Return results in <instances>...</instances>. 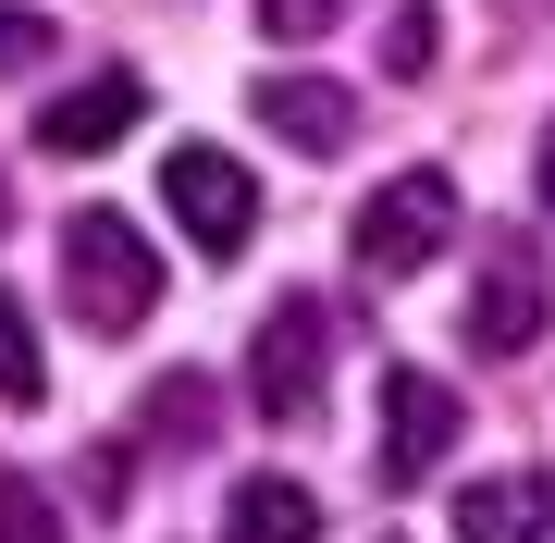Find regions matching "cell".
I'll list each match as a JSON object with an SVG mask.
<instances>
[{
	"instance_id": "obj_1",
	"label": "cell",
	"mask_w": 555,
	"mask_h": 543,
	"mask_svg": "<svg viewBox=\"0 0 555 543\" xmlns=\"http://www.w3.org/2000/svg\"><path fill=\"white\" fill-rule=\"evenodd\" d=\"M62 309L87 334H137L160 309V247H137L124 210H75L62 222Z\"/></svg>"
},
{
	"instance_id": "obj_2",
	"label": "cell",
	"mask_w": 555,
	"mask_h": 543,
	"mask_svg": "<svg viewBox=\"0 0 555 543\" xmlns=\"http://www.w3.org/2000/svg\"><path fill=\"white\" fill-rule=\"evenodd\" d=\"M433 247H456V173H433V161H420V173H396L371 210H358V260H371L383 284H408Z\"/></svg>"
},
{
	"instance_id": "obj_3",
	"label": "cell",
	"mask_w": 555,
	"mask_h": 543,
	"mask_svg": "<svg viewBox=\"0 0 555 543\" xmlns=\"http://www.w3.org/2000/svg\"><path fill=\"white\" fill-rule=\"evenodd\" d=\"M321 371H334V322H321V297H284L272 322H259V346H247L259 421H309V408H321Z\"/></svg>"
},
{
	"instance_id": "obj_4",
	"label": "cell",
	"mask_w": 555,
	"mask_h": 543,
	"mask_svg": "<svg viewBox=\"0 0 555 543\" xmlns=\"http://www.w3.org/2000/svg\"><path fill=\"white\" fill-rule=\"evenodd\" d=\"M555 322V284H543V247H481V284H469V346L481 359H531Z\"/></svg>"
},
{
	"instance_id": "obj_5",
	"label": "cell",
	"mask_w": 555,
	"mask_h": 543,
	"mask_svg": "<svg viewBox=\"0 0 555 543\" xmlns=\"http://www.w3.org/2000/svg\"><path fill=\"white\" fill-rule=\"evenodd\" d=\"M160 198H173V222L198 247H247V222H259V185L222 148H160Z\"/></svg>"
},
{
	"instance_id": "obj_6",
	"label": "cell",
	"mask_w": 555,
	"mask_h": 543,
	"mask_svg": "<svg viewBox=\"0 0 555 543\" xmlns=\"http://www.w3.org/2000/svg\"><path fill=\"white\" fill-rule=\"evenodd\" d=\"M456 444V396L433 371H383V482H433Z\"/></svg>"
},
{
	"instance_id": "obj_7",
	"label": "cell",
	"mask_w": 555,
	"mask_h": 543,
	"mask_svg": "<svg viewBox=\"0 0 555 543\" xmlns=\"http://www.w3.org/2000/svg\"><path fill=\"white\" fill-rule=\"evenodd\" d=\"M137 112H149V75H124V62H112V75L62 87V100L38 112V148H50V161H100V148H112Z\"/></svg>"
},
{
	"instance_id": "obj_8",
	"label": "cell",
	"mask_w": 555,
	"mask_h": 543,
	"mask_svg": "<svg viewBox=\"0 0 555 543\" xmlns=\"http://www.w3.org/2000/svg\"><path fill=\"white\" fill-rule=\"evenodd\" d=\"M543 531H555V469H506L456 494V543H543Z\"/></svg>"
},
{
	"instance_id": "obj_9",
	"label": "cell",
	"mask_w": 555,
	"mask_h": 543,
	"mask_svg": "<svg viewBox=\"0 0 555 543\" xmlns=\"http://www.w3.org/2000/svg\"><path fill=\"white\" fill-rule=\"evenodd\" d=\"M259 124L297 137V148H346V137H358V100L321 87V75H259Z\"/></svg>"
},
{
	"instance_id": "obj_10",
	"label": "cell",
	"mask_w": 555,
	"mask_h": 543,
	"mask_svg": "<svg viewBox=\"0 0 555 543\" xmlns=\"http://www.w3.org/2000/svg\"><path fill=\"white\" fill-rule=\"evenodd\" d=\"M222 543H321V506L297 482H235L222 494Z\"/></svg>"
},
{
	"instance_id": "obj_11",
	"label": "cell",
	"mask_w": 555,
	"mask_h": 543,
	"mask_svg": "<svg viewBox=\"0 0 555 543\" xmlns=\"http://www.w3.org/2000/svg\"><path fill=\"white\" fill-rule=\"evenodd\" d=\"M50 396V359H38V322L0 297V408H38Z\"/></svg>"
},
{
	"instance_id": "obj_12",
	"label": "cell",
	"mask_w": 555,
	"mask_h": 543,
	"mask_svg": "<svg viewBox=\"0 0 555 543\" xmlns=\"http://www.w3.org/2000/svg\"><path fill=\"white\" fill-rule=\"evenodd\" d=\"M149 432L173 444V457H198V444H210V383H198V371H173V383L149 396Z\"/></svg>"
},
{
	"instance_id": "obj_13",
	"label": "cell",
	"mask_w": 555,
	"mask_h": 543,
	"mask_svg": "<svg viewBox=\"0 0 555 543\" xmlns=\"http://www.w3.org/2000/svg\"><path fill=\"white\" fill-rule=\"evenodd\" d=\"M0 543H62V506L38 482H13V469H0Z\"/></svg>"
},
{
	"instance_id": "obj_14",
	"label": "cell",
	"mask_w": 555,
	"mask_h": 543,
	"mask_svg": "<svg viewBox=\"0 0 555 543\" xmlns=\"http://www.w3.org/2000/svg\"><path fill=\"white\" fill-rule=\"evenodd\" d=\"M433 50H444V25H433V13L408 0V13L383 25V75H433Z\"/></svg>"
},
{
	"instance_id": "obj_15",
	"label": "cell",
	"mask_w": 555,
	"mask_h": 543,
	"mask_svg": "<svg viewBox=\"0 0 555 543\" xmlns=\"http://www.w3.org/2000/svg\"><path fill=\"white\" fill-rule=\"evenodd\" d=\"M50 50H62V25L25 13V0H0V75H25V62H50Z\"/></svg>"
},
{
	"instance_id": "obj_16",
	"label": "cell",
	"mask_w": 555,
	"mask_h": 543,
	"mask_svg": "<svg viewBox=\"0 0 555 543\" xmlns=\"http://www.w3.org/2000/svg\"><path fill=\"white\" fill-rule=\"evenodd\" d=\"M334 13H346V0H259V38H284V50H297V38H321Z\"/></svg>"
},
{
	"instance_id": "obj_17",
	"label": "cell",
	"mask_w": 555,
	"mask_h": 543,
	"mask_svg": "<svg viewBox=\"0 0 555 543\" xmlns=\"http://www.w3.org/2000/svg\"><path fill=\"white\" fill-rule=\"evenodd\" d=\"M531 173H543V210H555V137H543V161H531Z\"/></svg>"
},
{
	"instance_id": "obj_18",
	"label": "cell",
	"mask_w": 555,
	"mask_h": 543,
	"mask_svg": "<svg viewBox=\"0 0 555 543\" xmlns=\"http://www.w3.org/2000/svg\"><path fill=\"white\" fill-rule=\"evenodd\" d=\"M0 210H13V198H0Z\"/></svg>"
}]
</instances>
